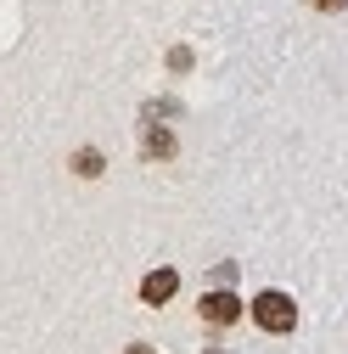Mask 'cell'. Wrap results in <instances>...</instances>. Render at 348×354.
<instances>
[{
  "label": "cell",
  "instance_id": "6da1fadb",
  "mask_svg": "<svg viewBox=\"0 0 348 354\" xmlns=\"http://www.w3.org/2000/svg\"><path fill=\"white\" fill-rule=\"evenodd\" d=\"M253 321L264 326V332H276V337H287V332L298 326V304H292L287 292H258V298H253Z\"/></svg>",
  "mask_w": 348,
  "mask_h": 354
},
{
  "label": "cell",
  "instance_id": "7a4b0ae2",
  "mask_svg": "<svg viewBox=\"0 0 348 354\" xmlns=\"http://www.w3.org/2000/svg\"><path fill=\"white\" fill-rule=\"evenodd\" d=\"M197 315H202L208 326H236V321H242V298H236L231 287H213V292H202Z\"/></svg>",
  "mask_w": 348,
  "mask_h": 354
},
{
  "label": "cell",
  "instance_id": "3957f363",
  "mask_svg": "<svg viewBox=\"0 0 348 354\" xmlns=\"http://www.w3.org/2000/svg\"><path fill=\"white\" fill-rule=\"evenodd\" d=\"M174 292H180V276H174V270H168V264H163V270H152V276L141 281V298H146L152 309H163V304H168Z\"/></svg>",
  "mask_w": 348,
  "mask_h": 354
},
{
  "label": "cell",
  "instance_id": "277c9868",
  "mask_svg": "<svg viewBox=\"0 0 348 354\" xmlns=\"http://www.w3.org/2000/svg\"><path fill=\"white\" fill-rule=\"evenodd\" d=\"M141 141H146V158H157V163L174 158V136H168L163 124H146V136H141Z\"/></svg>",
  "mask_w": 348,
  "mask_h": 354
},
{
  "label": "cell",
  "instance_id": "5b68a950",
  "mask_svg": "<svg viewBox=\"0 0 348 354\" xmlns=\"http://www.w3.org/2000/svg\"><path fill=\"white\" fill-rule=\"evenodd\" d=\"M102 169H107V158H102L96 147H79V152H73V174H84V180H96Z\"/></svg>",
  "mask_w": 348,
  "mask_h": 354
},
{
  "label": "cell",
  "instance_id": "8992f818",
  "mask_svg": "<svg viewBox=\"0 0 348 354\" xmlns=\"http://www.w3.org/2000/svg\"><path fill=\"white\" fill-rule=\"evenodd\" d=\"M168 68H174V73H186V68H191V51H186V46H174V51H168Z\"/></svg>",
  "mask_w": 348,
  "mask_h": 354
},
{
  "label": "cell",
  "instance_id": "52a82bcc",
  "mask_svg": "<svg viewBox=\"0 0 348 354\" xmlns=\"http://www.w3.org/2000/svg\"><path fill=\"white\" fill-rule=\"evenodd\" d=\"M309 6H315V12H342L348 0H309Z\"/></svg>",
  "mask_w": 348,
  "mask_h": 354
},
{
  "label": "cell",
  "instance_id": "ba28073f",
  "mask_svg": "<svg viewBox=\"0 0 348 354\" xmlns=\"http://www.w3.org/2000/svg\"><path fill=\"white\" fill-rule=\"evenodd\" d=\"M124 354H157V348H152V343H129Z\"/></svg>",
  "mask_w": 348,
  "mask_h": 354
}]
</instances>
